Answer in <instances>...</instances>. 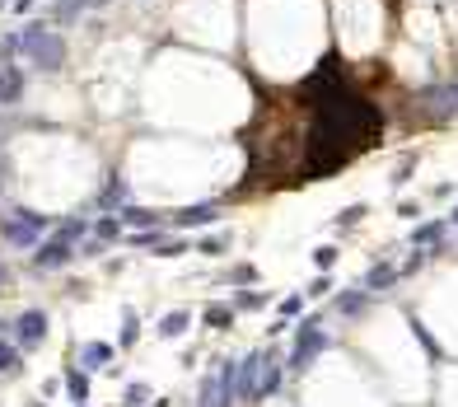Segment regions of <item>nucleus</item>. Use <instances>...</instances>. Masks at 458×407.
<instances>
[{"label": "nucleus", "instance_id": "nucleus-19", "mask_svg": "<svg viewBox=\"0 0 458 407\" xmlns=\"http://www.w3.org/2000/svg\"><path fill=\"white\" fill-rule=\"evenodd\" d=\"M122 220H126V225H141V229L155 225V215H150V211H136V206H131V211H122Z\"/></svg>", "mask_w": 458, "mask_h": 407}, {"label": "nucleus", "instance_id": "nucleus-2", "mask_svg": "<svg viewBox=\"0 0 458 407\" xmlns=\"http://www.w3.org/2000/svg\"><path fill=\"white\" fill-rule=\"evenodd\" d=\"M19 47H23V52H28V57H33L43 70H56L61 61H66V43H61L56 33H47V28H23V33H19Z\"/></svg>", "mask_w": 458, "mask_h": 407}, {"label": "nucleus", "instance_id": "nucleus-5", "mask_svg": "<svg viewBox=\"0 0 458 407\" xmlns=\"http://www.w3.org/2000/svg\"><path fill=\"white\" fill-rule=\"evenodd\" d=\"M262 370H267V356L253 351L244 365H239V398H257V384H262Z\"/></svg>", "mask_w": 458, "mask_h": 407}, {"label": "nucleus", "instance_id": "nucleus-8", "mask_svg": "<svg viewBox=\"0 0 458 407\" xmlns=\"http://www.w3.org/2000/svg\"><path fill=\"white\" fill-rule=\"evenodd\" d=\"M318 347H323V332H318V328H309L300 342H295V356H290V365H295V370H304V365H309L313 356H318Z\"/></svg>", "mask_w": 458, "mask_h": 407}, {"label": "nucleus", "instance_id": "nucleus-12", "mask_svg": "<svg viewBox=\"0 0 458 407\" xmlns=\"http://www.w3.org/2000/svg\"><path fill=\"white\" fill-rule=\"evenodd\" d=\"M206 323H211V328H229V323H234V309L229 305H211L206 309Z\"/></svg>", "mask_w": 458, "mask_h": 407}, {"label": "nucleus", "instance_id": "nucleus-23", "mask_svg": "<svg viewBox=\"0 0 458 407\" xmlns=\"http://www.w3.org/2000/svg\"><path fill=\"white\" fill-rule=\"evenodd\" d=\"M0 286H5V267H0Z\"/></svg>", "mask_w": 458, "mask_h": 407}, {"label": "nucleus", "instance_id": "nucleus-21", "mask_svg": "<svg viewBox=\"0 0 458 407\" xmlns=\"http://www.w3.org/2000/svg\"><path fill=\"white\" fill-rule=\"evenodd\" d=\"M99 234L103 239H117V234H122V225H117V220H99Z\"/></svg>", "mask_w": 458, "mask_h": 407}, {"label": "nucleus", "instance_id": "nucleus-17", "mask_svg": "<svg viewBox=\"0 0 458 407\" xmlns=\"http://www.w3.org/2000/svg\"><path fill=\"white\" fill-rule=\"evenodd\" d=\"M80 234H84V220H66V225L56 229V239H66V244H75Z\"/></svg>", "mask_w": 458, "mask_h": 407}, {"label": "nucleus", "instance_id": "nucleus-11", "mask_svg": "<svg viewBox=\"0 0 458 407\" xmlns=\"http://www.w3.org/2000/svg\"><path fill=\"white\" fill-rule=\"evenodd\" d=\"M187 323H192V314H187V309H178V314H168L164 323H159V337H178Z\"/></svg>", "mask_w": 458, "mask_h": 407}, {"label": "nucleus", "instance_id": "nucleus-18", "mask_svg": "<svg viewBox=\"0 0 458 407\" xmlns=\"http://www.w3.org/2000/svg\"><path fill=\"white\" fill-rule=\"evenodd\" d=\"M0 370H5V374L19 370V351H14V347H0Z\"/></svg>", "mask_w": 458, "mask_h": 407}, {"label": "nucleus", "instance_id": "nucleus-15", "mask_svg": "<svg viewBox=\"0 0 458 407\" xmlns=\"http://www.w3.org/2000/svg\"><path fill=\"white\" fill-rule=\"evenodd\" d=\"M276 384H280V370L267 361V370H262V384H257V398H267V394H276Z\"/></svg>", "mask_w": 458, "mask_h": 407}, {"label": "nucleus", "instance_id": "nucleus-9", "mask_svg": "<svg viewBox=\"0 0 458 407\" xmlns=\"http://www.w3.org/2000/svg\"><path fill=\"white\" fill-rule=\"evenodd\" d=\"M19 94H23V75L14 66H5L0 70V103H14Z\"/></svg>", "mask_w": 458, "mask_h": 407}, {"label": "nucleus", "instance_id": "nucleus-20", "mask_svg": "<svg viewBox=\"0 0 458 407\" xmlns=\"http://www.w3.org/2000/svg\"><path fill=\"white\" fill-rule=\"evenodd\" d=\"M126 332H122V347H131V342H136V314H131V309H126Z\"/></svg>", "mask_w": 458, "mask_h": 407}, {"label": "nucleus", "instance_id": "nucleus-3", "mask_svg": "<svg viewBox=\"0 0 458 407\" xmlns=\"http://www.w3.org/2000/svg\"><path fill=\"white\" fill-rule=\"evenodd\" d=\"M239 394V365H229L224 361L220 370L206 379V389H202V407H229V398Z\"/></svg>", "mask_w": 458, "mask_h": 407}, {"label": "nucleus", "instance_id": "nucleus-22", "mask_svg": "<svg viewBox=\"0 0 458 407\" xmlns=\"http://www.w3.org/2000/svg\"><path fill=\"white\" fill-rule=\"evenodd\" d=\"M80 5H108V0H70V5H66V10H61V14H75Z\"/></svg>", "mask_w": 458, "mask_h": 407}, {"label": "nucleus", "instance_id": "nucleus-10", "mask_svg": "<svg viewBox=\"0 0 458 407\" xmlns=\"http://www.w3.org/2000/svg\"><path fill=\"white\" fill-rule=\"evenodd\" d=\"M215 215H220L215 206H187L182 215H173V225H182V229H187V225H211Z\"/></svg>", "mask_w": 458, "mask_h": 407}, {"label": "nucleus", "instance_id": "nucleus-7", "mask_svg": "<svg viewBox=\"0 0 458 407\" xmlns=\"http://www.w3.org/2000/svg\"><path fill=\"white\" fill-rule=\"evenodd\" d=\"M14 328H19V342H23V347H33V342L47 337V314H43V309H28Z\"/></svg>", "mask_w": 458, "mask_h": 407}, {"label": "nucleus", "instance_id": "nucleus-13", "mask_svg": "<svg viewBox=\"0 0 458 407\" xmlns=\"http://www.w3.org/2000/svg\"><path fill=\"white\" fill-rule=\"evenodd\" d=\"M66 389H70V398H75V403H84V398H89V379H84L80 370L66 374Z\"/></svg>", "mask_w": 458, "mask_h": 407}, {"label": "nucleus", "instance_id": "nucleus-6", "mask_svg": "<svg viewBox=\"0 0 458 407\" xmlns=\"http://www.w3.org/2000/svg\"><path fill=\"white\" fill-rule=\"evenodd\" d=\"M33 262H38L43 271H52V267H66V262H70V244H66V239H47V244H38Z\"/></svg>", "mask_w": 458, "mask_h": 407}, {"label": "nucleus", "instance_id": "nucleus-1", "mask_svg": "<svg viewBox=\"0 0 458 407\" xmlns=\"http://www.w3.org/2000/svg\"><path fill=\"white\" fill-rule=\"evenodd\" d=\"M295 94H300L304 113H309L304 155H300V169H295V183L323 178V173L351 164V159H356L360 150H369L374 136L383 131V113L365 94H356L347 80H342L337 57H327Z\"/></svg>", "mask_w": 458, "mask_h": 407}, {"label": "nucleus", "instance_id": "nucleus-16", "mask_svg": "<svg viewBox=\"0 0 458 407\" xmlns=\"http://www.w3.org/2000/svg\"><path fill=\"white\" fill-rule=\"evenodd\" d=\"M117 202H126V183H108L103 188V206H117Z\"/></svg>", "mask_w": 458, "mask_h": 407}, {"label": "nucleus", "instance_id": "nucleus-4", "mask_svg": "<svg viewBox=\"0 0 458 407\" xmlns=\"http://www.w3.org/2000/svg\"><path fill=\"white\" fill-rule=\"evenodd\" d=\"M47 229V215H33V211H14V220L5 225V239L10 244H33L38 234Z\"/></svg>", "mask_w": 458, "mask_h": 407}, {"label": "nucleus", "instance_id": "nucleus-14", "mask_svg": "<svg viewBox=\"0 0 458 407\" xmlns=\"http://www.w3.org/2000/svg\"><path fill=\"white\" fill-rule=\"evenodd\" d=\"M108 356H112V351L103 347V342H89V347L80 351V361H84V365H103V361H108Z\"/></svg>", "mask_w": 458, "mask_h": 407}]
</instances>
